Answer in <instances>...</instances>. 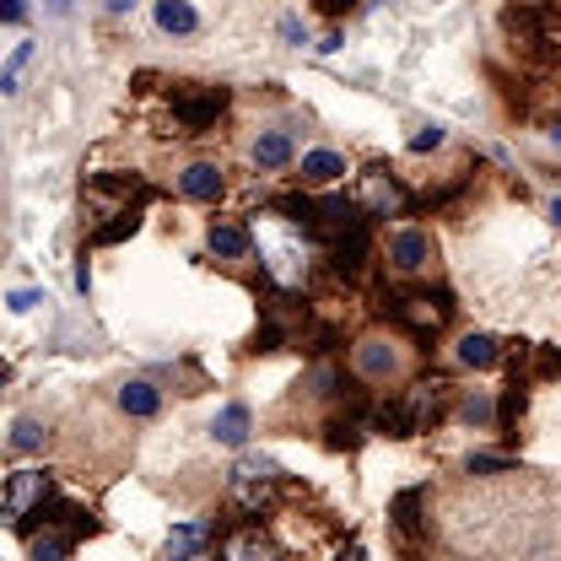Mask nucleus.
<instances>
[{
  "label": "nucleus",
  "instance_id": "obj_20",
  "mask_svg": "<svg viewBox=\"0 0 561 561\" xmlns=\"http://www.w3.org/2000/svg\"><path fill=\"white\" fill-rule=\"evenodd\" d=\"M44 443H49V432H44V426H38V421H16V426H11V448H16V454H33V448H44Z\"/></svg>",
  "mask_w": 561,
  "mask_h": 561
},
{
  "label": "nucleus",
  "instance_id": "obj_29",
  "mask_svg": "<svg viewBox=\"0 0 561 561\" xmlns=\"http://www.w3.org/2000/svg\"><path fill=\"white\" fill-rule=\"evenodd\" d=\"M33 302H44V297H38V291H11V308H16V313H27Z\"/></svg>",
  "mask_w": 561,
  "mask_h": 561
},
{
  "label": "nucleus",
  "instance_id": "obj_33",
  "mask_svg": "<svg viewBox=\"0 0 561 561\" xmlns=\"http://www.w3.org/2000/svg\"><path fill=\"white\" fill-rule=\"evenodd\" d=\"M551 216H557V221H561V201H557V206H551Z\"/></svg>",
  "mask_w": 561,
  "mask_h": 561
},
{
  "label": "nucleus",
  "instance_id": "obj_31",
  "mask_svg": "<svg viewBox=\"0 0 561 561\" xmlns=\"http://www.w3.org/2000/svg\"><path fill=\"white\" fill-rule=\"evenodd\" d=\"M5 22H22V0H5V11H0Z\"/></svg>",
  "mask_w": 561,
  "mask_h": 561
},
{
  "label": "nucleus",
  "instance_id": "obj_17",
  "mask_svg": "<svg viewBox=\"0 0 561 561\" xmlns=\"http://www.w3.org/2000/svg\"><path fill=\"white\" fill-rule=\"evenodd\" d=\"M280 546L260 529V524H243L232 540H221V557H232V561H249V557H276Z\"/></svg>",
  "mask_w": 561,
  "mask_h": 561
},
{
  "label": "nucleus",
  "instance_id": "obj_13",
  "mask_svg": "<svg viewBox=\"0 0 561 561\" xmlns=\"http://www.w3.org/2000/svg\"><path fill=\"white\" fill-rule=\"evenodd\" d=\"M454 362L459 367H470V373H486L502 362V341L486 335V330H470V335H459V346H454Z\"/></svg>",
  "mask_w": 561,
  "mask_h": 561
},
{
  "label": "nucleus",
  "instance_id": "obj_22",
  "mask_svg": "<svg viewBox=\"0 0 561 561\" xmlns=\"http://www.w3.org/2000/svg\"><path fill=\"white\" fill-rule=\"evenodd\" d=\"M27 60H33V44H16V55L5 60V76H0V92H16V87H22V70H27Z\"/></svg>",
  "mask_w": 561,
  "mask_h": 561
},
{
  "label": "nucleus",
  "instance_id": "obj_24",
  "mask_svg": "<svg viewBox=\"0 0 561 561\" xmlns=\"http://www.w3.org/2000/svg\"><path fill=\"white\" fill-rule=\"evenodd\" d=\"M308 383H313V394H324V400H330V394H341V389H346V383H341V373H335V367H313V378H308Z\"/></svg>",
  "mask_w": 561,
  "mask_h": 561
},
{
  "label": "nucleus",
  "instance_id": "obj_19",
  "mask_svg": "<svg viewBox=\"0 0 561 561\" xmlns=\"http://www.w3.org/2000/svg\"><path fill=\"white\" fill-rule=\"evenodd\" d=\"M76 540H81V535H38V540H27V557L33 561H60V557H70V551H76Z\"/></svg>",
  "mask_w": 561,
  "mask_h": 561
},
{
  "label": "nucleus",
  "instance_id": "obj_6",
  "mask_svg": "<svg viewBox=\"0 0 561 561\" xmlns=\"http://www.w3.org/2000/svg\"><path fill=\"white\" fill-rule=\"evenodd\" d=\"M389 313H394L416 341H432V335L454 319V302H448L443 291H400V297H389Z\"/></svg>",
  "mask_w": 561,
  "mask_h": 561
},
{
  "label": "nucleus",
  "instance_id": "obj_32",
  "mask_svg": "<svg viewBox=\"0 0 561 561\" xmlns=\"http://www.w3.org/2000/svg\"><path fill=\"white\" fill-rule=\"evenodd\" d=\"M103 5H108V11H114V16H125V11H130V5H136V0H103Z\"/></svg>",
  "mask_w": 561,
  "mask_h": 561
},
{
  "label": "nucleus",
  "instance_id": "obj_1",
  "mask_svg": "<svg viewBox=\"0 0 561 561\" xmlns=\"http://www.w3.org/2000/svg\"><path fill=\"white\" fill-rule=\"evenodd\" d=\"M146 201H151V190H146L140 179H130V173H92V179L81 184V206H87V216H98L92 243L103 249V243L130 238L140 227Z\"/></svg>",
  "mask_w": 561,
  "mask_h": 561
},
{
  "label": "nucleus",
  "instance_id": "obj_8",
  "mask_svg": "<svg viewBox=\"0 0 561 561\" xmlns=\"http://www.w3.org/2000/svg\"><path fill=\"white\" fill-rule=\"evenodd\" d=\"M356 206L367 210V216H405L411 210V190L389 168H367L356 179Z\"/></svg>",
  "mask_w": 561,
  "mask_h": 561
},
{
  "label": "nucleus",
  "instance_id": "obj_16",
  "mask_svg": "<svg viewBox=\"0 0 561 561\" xmlns=\"http://www.w3.org/2000/svg\"><path fill=\"white\" fill-rule=\"evenodd\" d=\"M151 22H157L162 33H173V38L201 33V16H195V5H190V0H151Z\"/></svg>",
  "mask_w": 561,
  "mask_h": 561
},
{
  "label": "nucleus",
  "instance_id": "obj_18",
  "mask_svg": "<svg viewBox=\"0 0 561 561\" xmlns=\"http://www.w3.org/2000/svg\"><path fill=\"white\" fill-rule=\"evenodd\" d=\"M210 437L227 443V448H243L249 443V405H227L221 416L210 421Z\"/></svg>",
  "mask_w": 561,
  "mask_h": 561
},
{
  "label": "nucleus",
  "instance_id": "obj_3",
  "mask_svg": "<svg viewBox=\"0 0 561 561\" xmlns=\"http://www.w3.org/2000/svg\"><path fill=\"white\" fill-rule=\"evenodd\" d=\"M227 103H232V92L221 81H179L173 87V125L184 136H201L227 114Z\"/></svg>",
  "mask_w": 561,
  "mask_h": 561
},
{
  "label": "nucleus",
  "instance_id": "obj_23",
  "mask_svg": "<svg viewBox=\"0 0 561 561\" xmlns=\"http://www.w3.org/2000/svg\"><path fill=\"white\" fill-rule=\"evenodd\" d=\"M265 476H280L276 459H238L232 465V481H265Z\"/></svg>",
  "mask_w": 561,
  "mask_h": 561
},
{
  "label": "nucleus",
  "instance_id": "obj_5",
  "mask_svg": "<svg viewBox=\"0 0 561 561\" xmlns=\"http://www.w3.org/2000/svg\"><path fill=\"white\" fill-rule=\"evenodd\" d=\"M432 265H437V238L416 227V221H405V227H394L389 238H383V271L389 276H432Z\"/></svg>",
  "mask_w": 561,
  "mask_h": 561
},
{
  "label": "nucleus",
  "instance_id": "obj_21",
  "mask_svg": "<svg viewBox=\"0 0 561 561\" xmlns=\"http://www.w3.org/2000/svg\"><path fill=\"white\" fill-rule=\"evenodd\" d=\"M459 421H470V426H486V421H496V405H491L486 389H481V394H465V400H459Z\"/></svg>",
  "mask_w": 561,
  "mask_h": 561
},
{
  "label": "nucleus",
  "instance_id": "obj_14",
  "mask_svg": "<svg viewBox=\"0 0 561 561\" xmlns=\"http://www.w3.org/2000/svg\"><path fill=\"white\" fill-rule=\"evenodd\" d=\"M119 411L130 421H151L162 411V389L151 383V378H130V383H119Z\"/></svg>",
  "mask_w": 561,
  "mask_h": 561
},
{
  "label": "nucleus",
  "instance_id": "obj_2",
  "mask_svg": "<svg viewBox=\"0 0 561 561\" xmlns=\"http://www.w3.org/2000/svg\"><path fill=\"white\" fill-rule=\"evenodd\" d=\"M507 33L529 49V55H546V60H561V0H529L518 11L502 16ZM513 44V49H518Z\"/></svg>",
  "mask_w": 561,
  "mask_h": 561
},
{
  "label": "nucleus",
  "instance_id": "obj_25",
  "mask_svg": "<svg viewBox=\"0 0 561 561\" xmlns=\"http://www.w3.org/2000/svg\"><path fill=\"white\" fill-rule=\"evenodd\" d=\"M195 546H206V535H201V529H179V535L168 540V557H190Z\"/></svg>",
  "mask_w": 561,
  "mask_h": 561
},
{
  "label": "nucleus",
  "instance_id": "obj_4",
  "mask_svg": "<svg viewBox=\"0 0 561 561\" xmlns=\"http://www.w3.org/2000/svg\"><path fill=\"white\" fill-rule=\"evenodd\" d=\"M351 373H356L362 383L389 389V383H400V378L411 373V351L400 346L394 335H362V341L351 346Z\"/></svg>",
  "mask_w": 561,
  "mask_h": 561
},
{
  "label": "nucleus",
  "instance_id": "obj_9",
  "mask_svg": "<svg viewBox=\"0 0 561 561\" xmlns=\"http://www.w3.org/2000/svg\"><path fill=\"white\" fill-rule=\"evenodd\" d=\"M179 195L195 201V206H216L227 195V179H221V162H190L179 173Z\"/></svg>",
  "mask_w": 561,
  "mask_h": 561
},
{
  "label": "nucleus",
  "instance_id": "obj_30",
  "mask_svg": "<svg viewBox=\"0 0 561 561\" xmlns=\"http://www.w3.org/2000/svg\"><path fill=\"white\" fill-rule=\"evenodd\" d=\"M351 5H356V0H319V11H324V16H346Z\"/></svg>",
  "mask_w": 561,
  "mask_h": 561
},
{
  "label": "nucleus",
  "instance_id": "obj_28",
  "mask_svg": "<svg viewBox=\"0 0 561 561\" xmlns=\"http://www.w3.org/2000/svg\"><path fill=\"white\" fill-rule=\"evenodd\" d=\"M280 33H286L291 44H308V33H302V22H297V16H280Z\"/></svg>",
  "mask_w": 561,
  "mask_h": 561
},
{
  "label": "nucleus",
  "instance_id": "obj_10",
  "mask_svg": "<svg viewBox=\"0 0 561 561\" xmlns=\"http://www.w3.org/2000/svg\"><path fill=\"white\" fill-rule=\"evenodd\" d=\"M335 179H346V157L341 151H330V146L302 151V162H297V184L302 190H330Z\"/></svg>",
  "mask_w": 561,
  "mask_h": 561
},
{
  "label": "nucleus",
  "instance_id": "obj_26",
  "mask_svg": "<svg viewBox=\"0 0 561 561\" xmlns=\"http://www.w3.org/2000/svg\"><path fill=\"white\" fill-rule=\"evenodd\" d=\"M437 146H443V130H437V125H426V130H416V136H411V151H437Z\"/></svg>",
  "mask_w": 561,
  "mask_h": 561
},
{
  "label": "nucleus",
  "instance_id": "obj_7",
  "mask_svg": "<svg viewBox=\"0 0 561 561\" xmlns=\"http://www.w3.org/2000/svg\"><path fill=\"white\" fill-rule=\"evenodd\" d=\"M49 496H55V481H49L44 470H11V476H5V496H0V518L16 529V524L33 518Z\"/></svg>",
  "mask_w": 561,
  "mask_h": 561
},
{
  "label": "nucleus",
  "instance_id": "obj_35",
  "mask_svg": "<svg viewBox=\"0 0 561 561\" xmlns=\"http://www.w3.org/2000/svg\"><path fill=\"white\" fill-rule=\"evenodd\" d=\"M55 5H70V0H55Z\"/></svg>",
  "mask_w": 561,
  "mask_h": 561
},
{
  "label": "nucleus",
  "instance_id": "obj_34",
  "mask_svg": "<svg viewBox=\"0 0 561 561\" xmlns=\"http://www.w3.org/2000/svg\"><path fill=\"white\" fill-rule=\"evenodd\" d=\"M551 136H557V146H561V125H557V130H551Z\"/></svg>",
  "mask_w": 561,
  "mask_h": 561
},
{
  "label": "nucleus",
  "instance_id": "obj_12",
  "mask_svg": "<svg viewBox=\"0 0 561 561\" xmlns=\"http://www.w3.org/2000/svg\"><path fill=\"white\" fill-rule=\"evenodd\" d=\"M249 157H254L260 173H280V168L297 162V140H291V130H260V140H254Z\"/></svg>",
  "mask_w": 561,
  "mask_h": 561
},
{
  "label": "nucleus",
  "instance_id": "obj_15",
  "mask_svg": "<svg viewBox=\"0 0 561 561\" xmlns=\"http://www.w3.org/2000/svg\"><path fill=\"white\" fill-rule=\"evenodd\" d=\"M421 502H426V491L411 486V491H400V496H394V507H389V518H394V529H400V540H405V546H416L421 529H426Z\"/></svg>",
  "mask_w": 561,
  "mask_h": 561
},
{
  "label": "nucleus",
  "instance_id": "obj_11",
  "mask_svg": "<svg viewBox=\"0 0 561 561\" xmlns=\"http://www.w3.org/2000/svg\"><path fill=\"white\" fill-rule=\"evenodd\" d=\"M206 249L216 260H249V254H254V232H249L243 221H210Z\"/></svg>",
  "mask_w": 561,
  "mask_h": 561
},
{
  "label": "nucleus",
  "instance_id": "obj_27",
  "mask_svg": "<svg viewBox=\"0 0 561 561\" xmlns=\"http://www.w3.org/2000/svg\"><path fill=\"white\" fill-rule=\"evenodd\" d=\"M491 470H513V465L496 459V454H476V459H470V476H491Z\"/></svg>",
  "mask_w": 561,
  "mask_h": 561
}]
</instances>
